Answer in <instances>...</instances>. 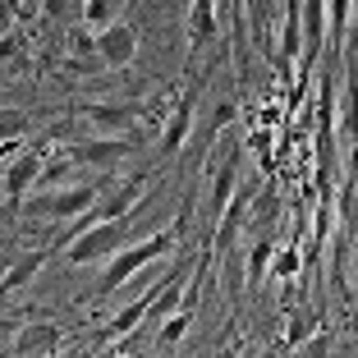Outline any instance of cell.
Returning a JSON list of instances; mask_svg holds the SVG:
<instances>
[{"label": "cell", "mask_w": 358, "mask_h": 358, "mask_svg": "<svg viewBox=\"0 0 358 358\" xmlns=\"http://www.w3.org/2000/svg\"><path fill=\"white\" fill-rule=\"evenodd\" d=\"M74 115L96 124V129H106V134H115V129H134L148 110L143 106H129V101H83V106H74Z\"/></svg>", "instance_id": "9c48e42d"}, {"label": "cell", "mask_w": 358, "mask_h": 358, "mask_svg": "<svg viewBox=\"0 0 358 358\" xmlns=\"http://www.w3.org/2000/svg\"><path fill=\"white\" fill-rule=\"evenodd\" d=\"M234 189H239V152H230V157H221L211 166V189H207V216L211 221L225 211V202L234 198Z\"/></svg>", "instance_id": "7c38bea8"}, {"label": "cell", "mask_w": 358, "mask_h": 358, "mask_svg": "<svg viewBox=\"0 0 358 358\" xmlns=\"http://www.w3.org/2000/svg\"><path fill=\"white\" fill-rule=\"evenodd\" d=\"M234 115H239V101H221L216 110H211V120H207V124L216 129V134H225V124H230Z\"/></svg>", "instance_id": "44dd1931"}, {"label": "cell", "mask_w": 358, "mask_h": 358, "mask_svg": "<svg viewBox=\"0 0 358 358\" xmlns=\"http://www.w3.org/2000/svg\"><path fill=\"white\" fill-rule=\"evenodd\" d=\"M60 340H64V331L55 327V322H28V327L14 336L10 354L14 358H46V354L60 349Z\"/></svg>", "instance_id": "8fae6325"}, {"label": "cell", "mask_w": 358, "mask_h": 358, "mask_svg": "<svg viewBox=\"0 0 358 358\" xmlns=\"http://www.w3.org/2000/svg\"><path fill=\"white\" fill-rule=\"evenodd\" d=\"M138 138H143V134H134V138H120V134H110V138H83V143H69V148H64V157H69V166L110 170V166H120V161L134 152Z\"/></svg>", "instance_id": "8992f818"}, {"label": "cell", "mask_w": 358, "mask_h": 358, "mask_svg": "<svg viewBox=\"0 0 358 358\" xmlns=\"http://www.w3.org/2000/svg\"><path fill=\"white\" fill-rule=\"evenodd\" d=\"M266 271H271L275 280H294V275L303 271V243H285V248H275Z\"/></svg>", "instance_id": "ac0fdd59"}, {"label": "cell", "mask_w": 358, "mask_h": 358, "mask_svg": "<svg viewBox=\"0 0 358 358\" xmlns=\"http://www.w3.org/2000/svg\"><path fill=\"white\" fill-rule=\"evenodd\" d=\"M42 166H46V148H42V143L28 148V152H19L14 161H5V170H0V189H5V198H10V202L28 198V193L37 189Z\"/></svg>", "instance_id": "ba28073f"}, {"label": "cell", "mask_w": 358, "mask_h": 358, "mask_svg": "<svg viewBox=\"0 0 358 358\" xmlns=\"http://www.w3.org/2000/svg\"><path fill=\"white\" fill-rule=\"evenodd\" d=\"M148 303H152V289L143 299H138V303H129V308H120L115 317H110V327H106V336L115 340V336H124V331H134V327H143V322H148Z\"/></svg>", "instance_id": "e0dca14e"}, {"label": "cell", "mask_w": 358, "mask_h": 358, "mask_svg": "<svg viewBox=\"0 0 358 358\" xmlns=\"http://www.w3.org/2000/svg\"><path fill=\"white\" fill-rule=\"evenodd\" d=\"M120 14H124V0H83V28H106V23L110 19H120Z\"/></svg>", "instance_id": "ffe728a7"}, {"label": "cell", "mask_w": 358, "mask_h": 358, "mask_svg": "<svg viewBox=\"0 0 358 358\" xmlns=\"http://www.w3.org/2000/svg\"><path fill=\"white\" fill-rule=\"evenodd\" d=\"M148 170H138V175H124V179H115V184H106L101 189V198L92 202V207L78 216V225L74 230H83V225H92V221H115V216H129V211H138L143 202H148ZM69 230V234H74ZM64 234V239H69Z\"/></svg>", "instance_id": "277c9868"}, {"label": "cell", "mask_w": 358, "mask_h": 358, "mask_svg": "<svg viewBox=\"0 0 358 358\" xmlns=\"http://www.w3.org/2000/svg\"><path fill=\"white\" fill-rule=\"evenodd\" d=\"M10 148H14V143H5V148H0V157H5V152H10Z\"/></svg>", "instance_id": "cb8c5ba5"}, {"label": "cell", "mask_w": 358, "mask_h": 358, "mask_svg": "<svg viewBox=\"0 0 358 358\" xmlns=\"http://www.w3.org/2000/svg\"><path fill=\"white\" fill-rule=\"evenodd\" d=\"M184 225H189V202L179 207V221H175V225H166V230L152 234V239H134V243H124L120 253H110V257H106V271L96 275L92 299H106V294H115V289H124V280H134L138 271H148L157 257H166L170 248L179 243Z\"/></svg>", "instance_id": "6da1fadb"}, {"label": "cell", "mask_w": 358, "mask_h": 358, "mask_svg": "<svg viewBox=\"0 0 358 358\" xmlns=\"http://www.w3.org/2000/svg\"><path fill=\"white\" fill-rule=\"evenodd\" d=\"M28 129H32V115L23 106H0V148L5 143H19Z\"/></svg>", "instance_id": "d6986e66"}, {"label": "cell", "mask_w": 358, "mask_h": 358, "mask_svg": "<svg viewBox=\"0 0 358 358\" xmlns=\"http://www.w3.org/2000/svg\"><path fill=\"white\" fill-rule=\"evenodd\" d=\"M193 106H198V87L189 83L184 96L170 106V115H161V143H157L161 161H175L179 152H184V143H189V134H193Z\"/></svg>", "instance_id": "52a82bcc"}, {"label": "cell", "mask_w": 358, "mask_h": 358, "mask_svg": "<svg viewBox=\"0 0 358 358\" xmlns=\"http://www.w3.org/2000/svg\"><path fill=\"white\" fill-rule=\"evenodd\" d=\"M189 327H193V313H189V308H175V313L161 317V327H157V336H152V340H157L161 349H175L179 340L189 336Z\"/></svg>", "instance_id": "2e32d148"}, {"label": "cell", "mask_w": 358, "mask_h": 358, "mask_svg": "<svg viewBox=\"0 0 358 358\" xmlns=\"http://www.w3.org/2000/svg\"><path fill=\"white\" fill-rule=\"evenodd\" d=\"M271 253H275V239H271V234H257V239L248 243V289H257V285L266 280Z\"/></svg>", "instance_id": "9a60e30c"}, {"label": "cell", "mask_w": 358, "mask_h": 358, "mask_svg": "<svg viewBox=\"0 0 358 358\" xmlns=\"http://www.w3.org/2000/svg\"><path fill=\"white\" fill-rule=\"evenodd\" d=\"M101 189H106V179H96V184H55L42 198H32V193L19 198L14 211H19L23 221H78V216L101 198Z\"/></svg>", "instance_id": "3957f363"}, {"label": "cell", "mask_w": 358, "mask_h": 358, "mask_svg": "<svg viewBox=\"0 0 358 358\" xmlns=\"http://www.w3.org/2000/svg\"><path fill=\"white\" fill-rule=\"evenodd\" d=\"M92 51L101 60V69H129L138 55V23L129 19H110L106 28L92 32Z\"/></svg>", "instance_id": "5b68a950"}, {"label": "cell", "mask_w": 358, "mask_h": 358, "mask_svg": "<svg viewBox=\"0 0 358 358\" xmlns=\"http://www.w3.org/2000/svg\"><path fill=\"white\" fill-rule=\"evenodd\" d=\"M138 221H134V211L129 216H115V221H92L83 225V230H74L69 239H64V262L69 266H87V262H101V257L120 253L124 243L138 239Z\"/></svg>", "instance_id": "7a4b0ae2"}, {"label": "cell", "mask_w": 358, "mask_h": 358, "mask_svg": "<svg viewBox=\"0 0 358 358\" xmlns=\"http://www.w3.org/2000/svg\"><path fill=\"white\" fill-rule=\"evenodd\" d=\"M308 327H313V322L303 317V308H294V317H289V331H285V345H299V340L308 336Z\"/></svg>", "instance_id": "7402d4cb"}, {"label": "cell", "mask_w": 358, "mask_h": 358, "mask_svg": "<svg viewBox=\"0 0 358 358\" xmlns=\"http://www.w3.org/2000/svg\"><path fill=\"white\" fill-rule=\"evenodd\" d=\"M28 55H32V46H28V28H5L0 32V74H14V69H23L28 64Z\"/></svg>", "instance_id": "5bb4252c"}, {"label": "cell", "mask_w": 358, "mask_h": 358, "mask_svg": "<svg viewBox=\"0 0 358 358\" xmlns=\"http://www.w3.org/2000/svg\"><path fill=\"white\" fill-rule=\"evenodd\" d=\"M46 262H51V248H32V253H23L19 262L5 266V275H0V303H5V299H14L19 289H28L32 275L42 271Z\"/></svg>", "instance_id": "4fadbf2b"}, {"label": "cell", "mask_w": 358, "mask_h": 358, "mask_svg": "<svg viewBox=\"0 0 358 358\" xmlns=\"http://www.w3.org/2000/svg\"><path fill=\"white\" fill-rule=\"evenodd\" d=\"M14 28V0H0V32Z\"/></svg>", "instance_id": "603a6c76"}, {"label": "cell", "mask_w": 358, "mask_h": 358, "mask_svg": "<svg viewBox=\"0 0 358 358\" xmlns=\"http://www.w3.org/2000/svg\"><path fill=\"white\" fill-rule=\"evenodd\" d=\"M221 28V14L211 0H189V19H184V37H189V69L198 60V51H207V42Z\"/></svg>", "instance_id": "30bf717a"}]
</instances>
